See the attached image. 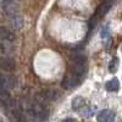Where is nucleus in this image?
I'll return each mask as SVG.
<instances>
[{
  "label": "nucleus",
  "mask_w": 122,
  "mask_h": 122,
  "mask_svg": "<svg viewBox=\"0 0 122 122\" xmlns=\"http://www.w3.org/2000/svg\"><path fill=\"white\" fill-rule=\"evenodd\" d=\"M112 4H114V0H103V1L100 3V5L98 6V9L95 10V14L93 15V18H92L90 22H89V28L90 29L93 28V27H95V25L99 22V20L101 17L105 16V14L111 9Z\"/></svg>",
  "instance_id": "obj_2"
},
{
  "label": "nucleus",
  "mask_w": 122,
  "mask_h": 122,
  "mask_svg": "<svg viewBox=\"0 0 122 122\" xmlns=\"http://www.w3.org/2000/svg\"><path fill=\"white\" fill-rule=\"evenodd\" d=\"M87 105V101H86V99L84 98H82V97H77V98H75L73 100H72V109L75 110V111H79L82 110L84 106Z\"/></svg>",
  "instance_id": "obj_11"
},
{
  "label": "nucleus",
  "mask_w": 122,
  "mask_h": 122,
  "mask_svg": "<svg viewBox=\"0 0 122 122\" xmlns=\"http://www.w3.org/2000/svg\"><path fill=\"white\" fill-rule=\"evenodd\" d=\"M97 120L99 122H110V121H114L115 120V112L112 110H101L100 112L97 116Z\"/></svg>",
  "instance_id": "obj_9"
},
{
  "label": "nucleus",
  "mask_w": 122,
  "mask_h": 122,
  "mask_svg": "<svg viewBox=\"0 0 122 122\" xmlns=\"http://www.w3.org/2000/svg\"><path fill=\"white\" fill-rule=\"evenodd\" d=\"M59 98V93L54 89H43L37 94V99L40 103H45V101H53Z\"/></svg>",
  "instance_id": "obj_3"
},
{
  "label": "nucleus",
  "mask_w": 122,
  "mask_h": 122,
  "mask_svg": "<svg viewBox=\"0 0 122 122\" xmlns=\"http://www.w3.org/2000/svg\"><path fill=\"white\" fill-rule=\"evenodd\" d=\"M100 37L103 38V39H105V38L109 37V27L107 26L103 27V29H101V32H100Z\"/></svg>",
  "instance_id": "obj_16"
},
{
  "label": "nucleus",
  "mask_w": 122,
  "mask_h": 122,
  "mask_svg": "<svg viewBox=\"0 0 122 122\" xmlns=\"http://www.w3.org/2000/svg\"><path fill=\"white\" fill-rule=\"evenodd\" d=\"M0 105L6 110H9L14 105V100H12V98H11V95H10L7 89L0 88Z\"/></svg>",
  "instance_id": "obj_5"
},
{
  "label": "nucleus",
  "mask_w": 122,
  "mask_h": 122,
  "mask_svg": "<svg viewBox=\"0 0 122 122\" xmlns=\"http://www.w3.org/2000/svg\"><path fill=\"white\" fill-rule=\"evenodd\" d=\"M117 67H118V59L114 57L112 60L110 61V64H109V71L110 72H115V71L117 70Z\"/></svg>",
  "instance_id": "obj_15"
},
{
  "label": "nucleus",
  "mask_w": 122,
  "mask_h": 122,
  "mask_svg": "<svg viewBox=\"0 0 122 122\" xmlns=\"http://www.w3.org/2000/svg\"><path fill=\"white\" fill-rule=\"evenodd\" d=\"M11 42H4L0 40V54H9L11 51Z\"/></svg>",
  "instance_id": "obj_13"
},
{
  "label": "nucleus",
  "mask_w": 122,
  "mask_h": 122,
  "mask_svg": "<svg viewBox=\"0 0 122 122\" xmlns=\"http://www.w3.org/2000/svg\"><path fill=\"white\" fill-rule=\"evenodd\" d=\"M16 39V36L12 30H10L6 27H0V40H4V42H14Z\"/></svg>",
  "instance_id": "obj_10"
},
{
  "label": "nucleus",
  "mask_w": 122,
  "mask_h": 122,
  "mask_svg": "<svg viewBox=\"0 0 122 122\" xmlns=\"http://www.w3.org/2000/svg\"><path fill=\"white\" fill-rule=\"evenodd\" d=\"M4 11L7 16H11L15 14H18L20 11V5L18 0H4Z\"/></svg>",
  "instance_id": "obj_4"
},
{
  "label": "nucleus",
  "mask_w": 122,
  "mask_h": 122,
  "mask_svg": "<svg viewBox=\"0 0 122 122\" xmlns=\"http://www.w3.org/2000/svg\"><path fill=\"white\" fill-rule=\"evenodd\" d=\"M79 114L82 115L83 117H90L92 115L94 114V107H92V106H88V105H86L82 110L79 111Z\"/></svg>",
  "instance_id": "obj_14"
},
{
  "label": "nucleus",
  "mask_w": 122,
  "mask_h": 122,
  "mask_svg": "<svg viewBox=\"0 0 122 122\" xmlns=\"http://www.w3.org/2000/svg\"><path fill=\"white\" fill-rule=\"evenodd\" d=\"M0 121H3V118H1V117H0Z\"/></svg>",
  "instance_id": "obj_17"
},
{
  "label": "nucleus",
  "mask_w": 122,
  "mask_h": 122,
  "mask_svg": "<svg viewBox=\"0 0 122 122\" xmlns=\"http://www.w3.org/2000/svg\"><path fill=\"white\" fill-rule=\"evenodd\" d=\"M105 88H106V90H109V92H117L118 88H120V82H118V79H117V78L110 79L109 82L105 84Z\"/></svg>",
  "instance_id": "obj_12"
},
{
  "label": "nucleus",
  "mask_w": 122,
  "mask_h": 122,
  "mask_svg": "<svg viewBox=\"0 0 122 122\" xmlns=\"http://www.w3.org/2000/svg\"><path fill=\"white\" fill-rule=\"evenodd\" d=\"M0 68L5 72H12L16 70V61L12 57H1L0 59Z\"/></svg>",
  "instance_id": "obj_7"
},
{
  "label": "nucleus",
  "mask_w": 122,
  "mask_h": 122,
  "mask_svg": "<svg viewBox=\"0 0 122 122\" xmlns=\"http://www.w3.org/2000/svg\"><path fill=\"white\" fill-rule=\"evenodd\" d=\"M27 114L34 120L44 121L49 117V110L43 105V103H40V101H34V103L29 104V106L27 109Z\"/></svg>",
  "instance_id": "obj_1"
},
{
  "label": "nucleus",
  "mask_w": 122,
  "mask_h": 122,
  "mask_svg": "<svg viewBox=\"0 0 122 122\" xmlns=\"http://www.w3.org/2000/svg\"><path fill=\"white\" fill-rule=\"evenodd\" d=\"M9 22L15 30H20V29H22L25 25V20L20 14H15V15L9 16Z\"/></svg>",
  "instance_id": "obj_8"
},
{
  "label": "nucleus",
  "mask_w": 122,
  "mask_h": 122,
  "mask_svg": "<svg viewBox=\"0 0 122 122\" xmlns=\"http://www.w3.org/2000/svg\"><path fill=\"white\" fill-rule=\"evenodd\" d=\"M16 87V78L14 76H9V75H0V88L4 89H12Z\"/></svg>",
  "instance_id": "obj_6"
}]
</instances>
